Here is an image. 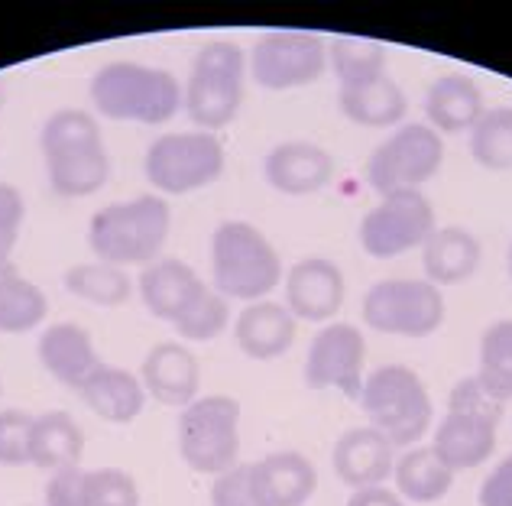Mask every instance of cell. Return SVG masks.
<instances>
[{"label":"cell","mask_w":512,"mask_h":506,"mask_svg":"<svg viewBox=\"0 0 512 506\" xmlns=\"http://www.w3.org/2000/svg\"><path fill=\"white\" fill-rule=\"evenodd\" d=\"M49 185L62 198L94 195L107 182L111 159H107L98 117L88 111H56L39 133Z\"/></svg>","instance_id":"6da1fadb"},{"label":"cell","mask_w":512,"mask_h":506,"mask_svg":"<svg viewBox=\"0 0 512 506\" xmlns=\"http://www.w3.org/2000/svg\"><path fill=\"white\" fill-rule=\"evenodd\" d=\"M182 85L166 69L140 62H107L91 78V104L101 117L133 124H166L182 108Z\"/></svg>","instance_id":"7a4b0ae2"},{"label":"cell","mask_w":512,"mask_h":506,"mask_svg":"<svg viewBox=\"0 0 512 506\" xmlns=\"http://www.w3.org/2000/svg\"><path fill=\"white\" fill-rule=\"evenodd\" d=\"M172 228V211L166 198L140 195L133 202H114L91 218L88 244L101 263L130 266L159 260Z\"/></svg>","instance_id":"3957f363"},{"label":"cell","mask_w":512,"mask_h":506,"mask_svg":"<svg viewBox=\"0 0 512 506\" xmlns=\"http://www.w3.org/2000/svg\"><path fill=\"white\" fill-rule=\"evenodd\" d=\"M211 276L224 299L260 302L282 283V260L260 228L224 221L211 237Z\"/></svg>","instance_id":"277c9868"},{"label":"cell","mask_w":512,"mask_h":506,"mask_svg":"<svg viewBox=\"0 0 512 506\" xmlns=\"http://www.w3.org/2000/svg\"><path fill=\"white\" fill-rule=\"evenodd\" d=\"M360 406L376 432L393 448H415L435 419L422 377L402 364H386L363 380Z\"/></svg>","instance_id":"5b68a950"},{"label":"cell","mask_w":512,"mask_h":506,"mask_svg":"<svg viewBox=\"0 0 512 506\" xmlns=\"http://www.w3.org/2000/svg\"><path fill=\"white\" fill-rule=\"evenodd\" d=\"M244 75L247 56L237 43L214 39L198 52L188 75L182 104L188 117L205 130L214 133L234 121L244 104Z\"/></svg>","instance_id":"8992f818"},{"label":"cell","mask_w":512,"mask_h":506,"mask_svg":"<svg viewBox=\"0 0 512 506\" xmlns=\"http://www.w3.org/2000/svg\"><path fill=\"white\" fill-rule=\"evenodd\" d=\"M179 455L192 471L214 477L240 464V403L234 396H198L182 409Z\"/></svg>","instance_id":"52a82bcc"},{"label":"cell","mask_w":512,"mask_h":506,"mask_svg":"<svg viewBox=\"0 0 512 506\" xmlns=\"http://www.w3.org/2000/svg\"><path fill=\"white\" fill-rule=\"evenodd\" d=\"M143 169L153 189L166 195H188L221 179L224 146L214 133L205 130L163 133L146 150Z\"/></svg>","instance_id":"ba28073f"},{"label":"cell","mask_w":512,"mask_h":506,"mask_svg":"<svg viewBox=\"0 0 512 506\" xmlns=\"http://www.w3.org/2000/svg\"><path fill=\"white\" fill-rule=\"evenodd\" d=\"M363 322L399 338H428L444 325V296L428 279H380L363 296Z\"/></svg>","instance_id":"9c48e42d"},{"label":"cell","mask_w":512,"mask_h":506,"mask_svg":"<svg viewBox=\"0 0 512 506\" xmlns=\"http://www.w3.org/2000/svg\"><path fill=\"white\" fill-rule=\"evenodd\" d=\"M444 163V140L428 124H402L393 137H386L373 150L367 163V179L376 192L393 195L422 189L438 176Z\"/></svg>","instance_id":"30bf717a"},{"label":"cell","mask_w":512,"mask_h":506,"mask_svg":"<svg viewBox=\"0 0 512 506\" xmlns=\"http://www.w3.org/2000/svg\"><path fill=\"white\" fill-rule=\"evenodd\" d=\"M438 231L435 208L422 195V189L383 195L360 221V247L376 260H393L425 241Z\"/></svg>","instance_id":"8fae6325"},{"label":"cell","mask_w":512,"mask_h":506,"mask_svg":"<svg viewBox=\"0 0 512 506\" xmlns=\"http://www.w3.org/2000/svg\"><path fill=\"white\" fill-rule=\"evenodd\" d=\"M328 69V43L318 33L276 30L256 39L250 52L253 82L263 91H289L318 82Z\"/></svg>","instance_id":"7c38bea8"},{"label":"cell","mask_w":512,"mask_h":506,"mask_svg":"<svg viewBox=\"0 0 512 506\" xmlns=\"http://www.w3.org/2000/svg\"><path fill=\"white\" fill-rule=\"evenodd\" d=\"M363 367H367V341L360 328L347 322H334L321 328L305 357V383L312 390H341L347 399L360 403L363 393Z\"/></svg>","instance_id":"4fadbf2b"},{"label":"cell","mask_w":512,"mask_h":506,"mask_svg":"<svg viewBox=\"0 0 512 506\" xmlns=\"http://www.w3.org/2000/svg\"><path fill=\"white\" fill-rule=\"evenodd\" d=\"M347 283L338 263L325 257H305L286 273V309L295 322H331L341 312Z\"/></svg>","instance_id":"5bb4252c"},{"label":"cell","mask_w":512,"mask_h":506,"mask_svg":"<svg viewBox=\"0 0 512 506\" xmlns=\"http://www.w3.org/2000/svg\"><path fill=\"white\" fill-rule=\"evenodd\" d=\"M140 383L146 396H153L156 403L185 409L198 399L201 390V364L198 357L179 341H163L143 357Z\"/></svg>","instance_id":"9a60e30c"},{"label":"cell","mask_w":512,"mask_h":506,"mask_svg":"<svg viewBox=\"0 0 512 506\" xmlns=\"http://www.w3.org/2000/svg\"><path fill=\"white\" fill-rule=\"evenodd\" d=\"M263 172L282 195H315L334 179V156L318 143L286 140L266 153Z\"/></svg>","instance_id":"2e32d148"},{"label":"cell","mask_w":512,"mask_h":506,"mask_svg":"<svg viewBox=\"0 0 512 506\" xmlns=\"http://www.w3.org/2000/svg\"><path fill=\"white\" fill-rule=\"evenodd\" d=\"M393 445L386 442L383 432H376L373 425H360L338 438V445L331 451V468L347 487H383V481L393 474Z\"/></svg>","instance_id":"e0dca14e"},{"label":"cell","mask_w":512,"mask_h":506,"mask_svg":"<svg viewBox=\"0 0 512 506\" xmlns=\"http://www.w3.org/2000/svg\"><path fill=\"white\" fill-rule=\"evenodd\" d=\"M260 506H305L318 490V471L302 451H273L253 464Z\"/></svg>","instance_id":"ac0fdd59"},{"label":"cell","mask_w":512,"mask_h":506,"mask_svg":"<svg viewBox=\"0 0 512 506\" xmlns=\"http://www.w3.org/2000/svg\"><path fill=\"white\" fill-rule=\"evenodd\" d=\"M39 364H43L59 383L78 390L94 370L101 367V357L94 351L91 335L75 322H56L39 335Z\"/></svg>","instance_id":"d6986e66"},{"label":"cell","mask_w":512,"mask_h":506,"mask_svg":"<svg viewBox=\"0 0 512 506\" xmlns=\"http://www.w3.org/2000/svg\"><path fill=\"white\" fill-rule=\"evenodd\" d=\"M237 348L253 361L282 357L295 341V315L282 302H250L234 322Z\"/></svg>","instance_id":"ffe728a7"},{"label":"cell","mask_w":512,"mask_h":506,"mask_svg":"<svg viewBox=\"0 0 512 506\" xmlns=\"http://www.w3.org/2000/svg\"><path fill=\"white\" fill-rule=\"evenodd\" d=\"M137 286L146 309L156 318H163V322H175L205 283H201V276L185 260L159 257L143 266Z\"/></svg>","instance_id":"44dd1931"},{"label":"cell","mask_w":512,"mask_h":506,"mask_svg":"<svg viewBox=\"0 0 512 506\" xmlns=\"http://www.w3.org/2000/svg\"><path fill=\"white\" fill-rule=\"evenodd\" d=\"M496 448V422L467 416V412H448L438 422L431 451L448 464L451 471H470L480 468Z\"/></svg>","instance_id":"7402d4cb"},{"label":"cell","mask_w":512,"mask_h":506,"mask_svg":"<svg viewBox=\"0 0 512 506\" xmlns=\"http://www.w3.org/2000/svg\"><path fill=\"white\" fill-rule=\"evenodd\" d=\"M78 393H82V399L94 416H101L104 422H114V425L133 422L146 406V390L140 377L114 364H101L82 386H78Z\"/></svg>","instance_id":"603a6c76"},{"label":"cell","mask_w":512,"mask_h":506,"mask_svg":"<svg viewBox=\"0 0 512 506\" xmlns=\"http://www.w3.org/2000/svg\"><path fill=\"white\" fill-rule=\"evenodd\" d=\"M487 111L483 91L474 78L467 75H441L431 82L425 95V117L428 127L438 133H461L474 130V124Z\"/></svg>","instance_id":"cb8c5ba5"},{"label":"cell","mask_w":512,"mask_h":506,"mask_svg":"<svg viewBox=\"0 0 512 506\" xmlns=\"http://www.w3.org/2000/svg\"><path fill=\"white\" fill-rule=\"evenodd\" d=\"M483 247L464 228H438L422 247V266L431 286H457L477 273Z\"/></svg>","instance_id":"d4e9b609"},{"label":"cell","mask_w":512,"mask_h":506,"mask_svg":"<svg viewBox=\"0 0 512 506\" xmlns=\"http://www.w3.org/2000/svg\"><path fill=\"white\" fill-rule=\"evenodd\" d=\"M85 451V432L62 409H49L33 419L30 464L39 471L56 474L62 468H75Z\"/></svg>","instance_id":"484cf974"},{"label":"cell","mask_w":512,"mask_h":506,"mask_svg":"<svg viewBox=\"0 0 512 506\" xmlns=\"http://www.w3.org/2000/svg\"><path fill=\"white\" fill-rule=\"evenodd\" d=\"M393 481L402 500L425 506L448 497L454 471L431 451V445H415L393 464Z\"/></svg>","instance_id":"4316f807"},{"label":"cell","mask_w":512,"mask_h":506,"mask_svg":"<svg viewBox=\"0 0 512 506\" xmlns=\"http://www.w3.org/2000/svg\"><path fill=\"white\" fill-rule=\"evenodd\" d=\"M338 104H341L347 121H354L360 127H393L409 111L406 91H402L389 75L373 78L367 85L341 88Z\"/></svg>","instance_id":"83f0119b"},{"label":"cell","mask_w":512,"mask_h":506,"mask_svg":"<svg viewBox=\"0 0 512 506\" xmlns=\"http://www.w3.org/2000/svg\"><path fill=\"white\" fill-rule=\"evenodd\" d=\"M46 312V292L13 270V263L4 266L0 270V331H7V335L33 331L36 325H43Z\"/></svg>","instance_id":"f1b7e54d"},{"label":"cell","mask_w":512,"mask_h":506,"mask_svg":"<svg viewBox=\"0 0 512 506\" xmlns=\"http://www.w3.org/2000/svg\"><path fill=\"white\" fill-rule=\"evenodd\" d=\"M65 289L91 305H104V309L124 305L133 296V283L124 266L101 263V260L72 266V270L65 273Z\"/></svg>","instance_id":"f546056e"},{"label":"cell","mask_w":512,"mask_h":506,"mask_svg":"<svg viewBox=\"0 0 512 506\" xmlns=\"http://www.w3.org/2000/svg\"><path fill=\"white\" fill-rule=\"evenodd\" d=\"M328 62L334 65L341 88L367 85L373 78L386 75V49L376 39L338 36L328 43Z\"/></svg>","instance_id":"4dcf8cb0"},{"label":"cell","mask_w":512,"mask_h":506,"mask_svg":"<svg viewBox=\"0 0 512 506\" xmlns=\"http://www.w3.org/2000/svg\"><path fill=\"white\" fill-rule=\"evenodd\" d=\"M470 153L490 172L512 169V108H487L470 130Z\"/></svg>","instance_id":"1f68e13d"},{"label":"cell","mask_w":512,"mask_h":506,"mask_svg":"<svg viewBox=\"0 0 512 506\" xmlns=\"http://www.w3.org/2000/svg\"><path fill=\"white\" fill-rule=\"evenodd\" d=\"M477 377L500 403H509L512 399V318L493 322L483 331Z\"/></svg>","instance_id":"d6a6232c"},{"label":"cell","mask_w":512,"mask_h":506,"mask_svg":"<svg viewBox=\"0 0 512 506\" xmlns=\"http://www.w3.org/2000/svg\"><path fill=\"white\" fill-rule=\"evenodd\" d=\"M172 325L185 341H214L231 325V305L218 289L201 286L198 296L185 305V312Z\"/></svg>","instance_id":"836d02e7"},{"label":"cell","mask_w":512,"mask_h":506,"mask_svg":"<svg viewBox=\"0 0 512 506\" xmlns=\"http://www.w3.org/2000/svg\"><path fill=\"white\" fill-rule=\"evenodd\" d=\"M33 419L36 416L23 409L0 412V464L4 468H23V464H30Z\"/></svg>","instance_id":"e575fe53"},{"label":"cell","mask_w":512,"mask_h":506,"mask_svg":"<svg viewBox=\"0 0 512 506\" xmlns=\"http://www.w3.org/2000/svg\"><path fill=\"white\" fill-rule=\"evenodd\" d=\"M88 506H140L137 481L120 468H101L88 474Z\"/></svg>","instance_id":"d590c367"},{"label":"cell","mask_w":512,"mask_h":506,"mask_svg":"<svg viewBox=\"0 0 512 506\" xmlns=\"http://www.w3.org/2000/svg\"><path fill=\"white\" fill-rule=\"evenodd\" d=\"M503 409H506V403H500V399L480 383L477 374L457 380L451 396H448V412H467V416L490 419L496 425H500V419H503Z\"/></svg>","instance_id":"8d00e7d4"},{"label":"cell","mask_w":512,"mask_h":506,"mask_svg":"<svg viewBox=\"0 0 512 506\" xmlns=\"http://www.w3.org/2000/svg\"><path fill=\"white\" fill-rule=\"evenodd\" d=\"M211 506H260L253 487V464H234L231 471L214 477Z\"/></svg>","instance_id":"74e56055"},{"label":"cell","mask_w":512,"mask_h":506,"mask_svg":"<svg viewBox=\"0 0 512 506\" xmlns=\"http://www.w3.org/2000/svg\"><path fill=\"white\" fill-rule=\"evenodd\" d=\"M23 195L10 182H0V270L10 266V253L17 247V237L23 228Z\"/></svg>","instance_id":"f35d334b"},{"label":"cell","mask_w":512,"mask_h":506,"mask_svg":"<svg viewBox=\"0 0 512 506\" xmlns=\"http://www.w3.org/2000/svg\"><path fill=\"white\" fill-rule=\"evenodd\" d=\"M88 474L82 464L49 474L46 506H88Z\"/></svg>","instance_id":"ab89813d"},{"label":"cell","mask_w":512,"mask_h":506,"mask_svg":"<svg viewBox=\"0 0 512 506\" xmlns=\"http://www.w3.org/2000/svg\"><path fill=\"white\" fill-rule=\"evenodd\" d=\"M477 500L480 506H512V455H506L487 477H483Z\"/></svg>","instance_id":"60d3db41"},{"label":"cell","mask_w":512,"mask_h":506,"mask_svg":"<svg viewBox=\"0 0 512 506\" xmlns=\"http://www.w3.org/2000/svg\"><path fill=\"white\" fill-rule=\"evenodd\" d=\"M347 506H406V500L389 487H363L350 494Z\"/></svg>","instance_id":"b9f144b4"},{"label":"cell","mask_w":512,"mask_h":506,"mask_svg":"<svg viewBox=\"0 0 512 506\" xmlns=\"http://www.w3.org/2000/svg\"><path fill=\"white\" fill-rule=\"evenodd\" d=\"M509 276H512V244H509Z\"/></svg>","instance_id":"7bdbcfd3"},{"label":"cell","mask_w":512,"mask_h":506,"mask_svg":"<svg viewBox=\"0 0 512 506\" xmlns=\"http://www.w3.org/2000/svg\"><path fill=\"white\" fill-rule=\"evenodd\" d=\"M0 104H4V91H0Z\"/></svg>","instance_id":"ee69618b"}]
</instances>
